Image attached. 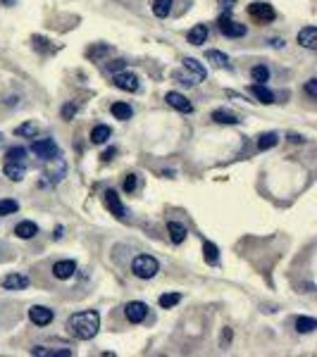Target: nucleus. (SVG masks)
<instances>
[{
	"instance_id": "f257e3e1",
	"label": "nucleus",
	"mask_w": 317,
	"mask_h": 357,
	"mask_svg": "<svg viewBox=\"0 0 317 357\" xmlns=\"http://www.w3.org/2000/svg\"><path fill=\"white\" fill-rule=\"evenodd\" d=\"M65 329H67L77 341H91L93 336L98 334V329H101V314L96 310L74 312V314L67 319Z\"/></svg>"
},
{
	"instance_id": "f03ea898",
	"label": "nucleus",
	"mask_w": 317,
	"mask_h": 357,
	"mask_svg": "<svg viewBox=\"0 0 317 357\" xmlns=\"http://www.w3.org/2000/svg\"><path fill=\"white\" fill-rule=\"evenodd\" d=\"M26 148H10L8 155H5V162H3V171L10 181H22L24 174H26Z\"/></svg>"
},
{
	"instance_id": "7ed1b4c3",
	"label": "nucleus",
	"mask_w": 317,
	"mask_h": 357,
	"mask_svg": "<svg viewBox=\"0 0 317 357\" xmlns=\"http://www.w3.org/2000/svg\"><path fill=\"white\" fill-rule=\"evenodd\" d=\"M132 272L139 279H153L155 274L160 272V262L153 255H139L132 262Z\"/></svg>"
},
{
	"instance_id": "20e7f679",
	"label": "nucleus",
	"mask_w": 317,
	"mask_h": 357,
	"mask_svg": "<svg viewBox=\"0 0 317 357\" xmlns=\"http://www.w3.org/2000/svg\"><path fill=\"white\" fill-rule=\"evenodd\" d=\"M217 29L222 31V36H229V39H241V36H246V26L239 22H234L229 12H222V17L217 19Z\"/></svg>"
},
{
	"instance_id": "39448f33",
	"label": "nucleus",
	"mask_w": 317,
	"mask_h": 357,
	"mask_svg": "<svg viewBox=\"0 0 317 357\" xmlns=\"http://www.w3.org/2000/svg\"><path fill=\"white\" fill-rule=\"evenodd\" d=\"M31 153L39 157V160H53V157L60 155V148L53 138H39L31 143Z\"/></svg>"
},
{
	"instance_id": "423d86ee",
	"label": "nucleus",
	"mask_w": 317,
	"mask_h": 357,
	"mask_svg": "<svg viewBox=\"0 0 317 357\" xmlns=\"http://www.w3.org/2000/svg\"><path fill=\"white\" fill-rule=\"evenodd\" d=\"M248 15L260 24H270V22H274L277 12H274V8L267 5V3H253V5L248 8Z\"/></svg>"
},
{
	"instance_id": "0eeeda50",
	"label": "nucleus",
	"mask_w": 317,
	"mask_h": 357,
	"mask_svg": "<svg viewBox=\"0 0 317 357\" xmlns=\"http://www.w3.org/2000/svg\"><path fill=\"white\" fill-rule=\"evenodd\" d=\"M112 81H115V86L119 88V91H126V93H136V91H139V86H141L136 74H132V72H124V69L117 72Z\"/></svg>"
},
{
	"instance_id": "6e6552de",
	"label": "nucleus",
	"mask_w": 317,
	"mask_h": 357,
	"mask_svg": "<svg viewBox=\"0 0 317 357\" xmlns=\"http://www.w3.org/2000/svg\"><path fill=\"white\" fill-rule=\"evenodd\" d=\"M165 100H167V105H170V108L177 110V112H184V115H191V112H194V105H191V100H188L186 95L177 93V91H170V93L165 95Z\"/></svg>"
},
{
	"instance_id": "1a4fd4ad",
	"label": "nucleus",
	"mask_w": 317,
	"mask_h": 357,
	"mask_svg": "<svg viewBox=\"0 0 317 357\" xmlns=\"http://www.w3.org/2000/svg\"><path fill=\"white\" fill-rule=\"evenodd\" d=\"M53 310L50 307H43V305H34L29 310V319H31V324H36V326H48L50 322H53Z\"/></svg>"
},
{
	"instance_id": "9d476101",
	"label": "nucleus",
	"mask_w": 317,
	"mask_h": 357,
	"mask_svg": "<svg viewBox=\"0 0 317 357\" xmlns=\"http://www.w3.org/2000/svg\"><path fill=\"white\" fill-rule=\"evenodd\" d=\"M124 314H126V319H129L132 324H141V322L146 319V314H148V305L134 300V303H129L126 307H124Z\"/></svg>"
},
{
	"instance_id": "9b49d317",
	"label": "nucleus",
	"mask_w": 317,
	"mask_h": 357,
	"mask_svg": "<svg viewBox=\"0 0 317 357\" xmlns=\"http://www.w3.org/2000/svg\"><path fill=\"white\" fill-rule=\"evenodd\" d=\"M105 207L110 210V215H115L117 219H124V205L122 200H119V195H117V191H105Z\"/></svg>"
},
{
	"instance_id": "f8f14e48",
	"label": "nucleus",
	"mask_w": 317,
	"mask_h": 357,
	"mask_svg": "<svg viewBox=\"0 0 317 357\" xmlns=\"http://www.w3.org/2000/svg\"><path fill=\"white\" fill-rule=\"evenodd\" d=\"M74 272H77V264L72 262V260H60V262L53 264L55 279H60V281L72 279V276H74Z\"/></svg>"
},
{
	"instance_id": "ddd939ff",
	"label": "nucleus",
	"mask_w": 317,
	"mask_h": 357,
	"mask_svg": "<svg viewBox=\"0 0 317 357\" xmlns=\"http://www.w3.org/2000/svg\"><path fill=\"white\" fill-rule=\"evenodd\" d=\"M26 286H29V276L26 274H8L3 279V288L5 291H22Z\"/></svg>"
},
{
	"instance_id": "4468645a",
	"label": "nucleus",
	"mask_w": 317,
	"mask_h": 357,
	"mask_svg": "<svg viewBox=\"0 0 317 357\" xmlns=\"http://www.w3.org/2000/svg\"><path fill=\"white\" fill-rule=\"evenodd\" d=\"M298 43L308 50H315L317 48V26H305L298 31Z\"/></svg>"
},
{
	"instance_id": "2eb2a0df",
	"label": "nucleus",
	"mask_w": 317,
	"mask_h": 357,
	"mask_svg": "<svg viewBox=\"0 0 317 357\" xmlns=\"http://www.w3.org/2000/svg\"><path fill=\"white\" fill-rule=\"evenodd\" d=\"M181 64H184V69H188L191 74H194L198 84H201V81H205L208 72H205V67H203L198 60H194V57H184V60H181Z\"/></svg>"
},
{
	"instance_id": "dca6fc26",
	"label": "nucleus",
	"mask_w": 317,
	"mask_h": 357,
	"mask_svg": "<svg viewBox=\"0 0 317 357\" xmlns=\"http://www.w3.org/2000/svg\"><path fill=\"white\" fill-rule=\"evenodd\" d=\"M31 355L34 357H72V350L65 348V350H53V348H43V345H36L31 348Z\"/></svg>"
},
{
	"instance_id": "f3484780",
	"label": "nucleus",
	"mask_w": 317,
	"mask_h": 357,
	"mask_svg": "<svg viewBox=\"0 0 317 357\" xmlns=\"http://www.w3.org/2000/svg\"><path fill=\"white\" fill-rule=\"evenodd\" d=\"M250 93L256 95L263 105H272V102H274V93H272L265 84H253V86H250Z\"/></svg>"
},
{
	"instance_id": "a211bd4d",
	"label": "nucleus",
	"mask_w": 317,
	"mask_h": 357,
	"mask_svg": "<svg viewBox=\"0 0 317 357\" xmlns=\"http://www.w3.org/2000/svg\"><path fill=\"white\" fill-rule=\"evenodd\" d=\"M186 39H188V43H191V46H203V43H205V39H208V26H205V24H196L194 29L188 31V36H186Z\"/></svg>"
},
{
	"instance_id": "6ab92c4d",
	"label": "nucleus",
	"mask_w": 317,
	"mask_h": 357,
	"mask_svg": "<svg viewBox=\"0 0 317 357\" xmlns=\"http://www.w3.org/2000/svg\"><path fill=\"white\" fill-rule=\"evenodd\" d=\"M167 231H170V238H172L174 245H179V243L186 241V226L184 224H179V222H170V224H167Z\"/></svg>"
},
{
	"instance_id": "aec40b11",
	"label": "nucleus",
	"mask_w": 317,
	"mask_h": 357,
	"mask_svg": "<svg viewBox=\"0 0 317 357\" xmlns=\"http://www.w3.org/2000/svg\"><path fill=\"white\" fill-rule=\"evenodd\" d=\"M15 233L19 236V238L26 241V238H34V236L39 233V226L34 224V222H19V224L15 226Z\"/></svg>"
},
{
	"instance_id": "412c9836",
	"label": "nucleus",
	"mask_w": 317,
	"mask_h": 357,
	"mask_svg": "<svg viewBox=\"0 0 317 357\" xmlns=\"http://www.w3.org/2000/svg\"><path fill=\"white\" fill-rule=\"evenodd\" d=\"M172 5H174V0H153V15L157 17V19L170 17Z\"/></svg>"
},
{
	"instance_id": "4be33fe9",
	"label": "nucleus",
	"mask_w": 317,
	"mask_h": 357,
	"mask_svg": "<svg viewBox=\"0 0 317 357\" xmlns=\"http://www.w3.org/2000/svg\"><path fill=\"white\" fill-rule=\"evenodd\" d=\"M205 60H208V62H212L215 67H225V69H229V67H232L229 57H227L225 53H219V50H208V53H205Z\"/></svg>"
},
{
	"instance_id": "5701e85b",
	"label": "nucleus",
	"mask_w": 317,
	"mask_h": 357,
	"mask_svg": "<svg viewBox=\"0 0 317 357\" xmlns=\"http://www.w3.org/2000/svg\"><path fill=\"white\" fill-rule=\"evenodd\" d=\"M110 136H112V129H110V126H105V124H98V126H96V129L91 131V140L96 143V146L105 143Z\"/></svg>"
},
{
	"instance_id": "b1692460",
	"label": "nucleus",
	"mask_w": 317,
	"mask_h": 357,
	"mask_svg": "<svg viewBox=\"0 0 317 357\" xmlns=\"http://www.w3.org/2000/svg\"><path fill=\"white\" fill-rule=\"evenodd\" d=\"M212 122H217V124H239V117L232 115V112H225V110H215Z\"/></svg>"
},
{
	"instance_id": "393cba45",
	"label": "nucleus",
	"mask_w": 317,
	"mask_h": 357,
	"mask_svg": "<svg viewBox=\"0 0 317 357\" xmlns=\"http://www.w3.org/2000/svg\"><path fill=\"white\" fill-rule=\"evenodd\" d=\"M203 253H205V260H208L210 264H217V262H219V250H217L215 243L203 241Z\"/></svg>"
},
{
	"instance_id": "a878e982",
	"label": "nucleus",
	"mask_w": 317,
	"mask_h": 357,
	"mask_svg": "<svg viewBox=\"0 0 317 357\" xmlns=\"http://www.w3.org/2000/svg\"><path fill=\"white\" fill-rule=\"evenodd\" d=\"M277 133H260L258 136V150H270L277 146Z\"/></svg>"
},
{
	"instance_id": "bb28decb",
	"label": "nucleus",
	"mask_w": 317,
	"mask_h": 357,
	"mask_svg": "<svg viewBox=\"0 0 317 357\" xmlns=\"http://www.w3.org/2000/svg\"><path fill=\"white\" fill-rule=\"evenodd\" d=\"M112 115L117 117V119H132V115H134V110L129 108V105H126V102H115V105H112Z\"/></svg>"
},
{
	"instance_id": "cd10ccee",
	"label": "nucleus",
	"mask_w": 317,
	"mask_h": 357,
	"mask_svg": "<svg viewBox=\"0 0 317 357\" xmlns=\"http://www.w3.org/2000/svg\"><path fill=\"white\" fill-rule=\"evenodd\" d=\"M296 329H298L301 334H310V331L317 329V322L312 317H298L296 319Z\"/></svg>"
},
{
	"instance_id": "c85d7f7f",
	"label": "nucleus",
	"mask_w": 317,
	"mask_h": 357,
	"mask_svg": "<svg viewBox=\"0 0 317 357\" xmlns=\"http://www.w3.org/2000/svg\"><path fill=\"white\" fill-rule=\"evenodd\" d=\"M181 303V293H165L160 295V307H165V310H170V307H174V305Z\"/></svg>"
},
{
	"instance_id": "c756f323",
	"label": "nucleus",
	"mask_w": 317,
	"mask_h": 357,
	"mask_svg": "<svg viewBox=\"0 0 317 357\" xmlns=\"http://www.w3.org/2000/svg\"><path fill=\"white\" fill-rule=\"evenodd\" d=\"M250 77H253V81H260V84H265V81L270 79V69H267L265 64H256V67L250 69Z\"/></svg>"
},
{
	"instance_id": "7c9ffc66",
	"label": "nucleus",
	"mask_w": 317,
	"mask_h": 357,
	"mask_svg": "<svg viewBox=\"0 0 317 357\" xmlns=\"http://www.w3.org/2000/svg\"><path fill=\"white\" fill-rule=\"evenodd\" d=\"M17 210H19V202H17V200H0V217L15 215Z\"/></svg>"
},
{
	"instance_id": "2f4dec72",
	"label": "nucleus",
	"mask_w": 317,
	"mask_h": 357,
	"mask_svg": "<svg viewBox=\"0 0 317 357\" xmlns=\"http://www.w3.org/2000/svg\"><path fill=\"white\" fill-rule=\"evenodd\" d=\"M17 136H26V138H34V136H36V133H39V126L36 124H22V126H17Z\"/></svg>"
},
{
	"instance_id": "473e14b6",
	"label": "nucleus",
	"mask_w": 317,
	"mask_h": 357,
	"mask_svg": "<svg viewBox=\"0 0 317 357\" xmlns=\"http://www.w3.org/2000/svg\"><path fill=\"white\" fill-rule=\"evenodd\" d=\"M136 184H139V181H136V174H126V178H124V191H126V193H134V191H136Z\"/></svg>"
},
{
	"instance_id": "72a5a7b5",
	"label": "nucleus",
	"mask_w": 317,
	"mask_h": 357,
	"mask_svg": "<svg viewBox=\"0 0 317 357\" xmlns=\"http://www.w3.org/2000/svg\"><path fill=\"white\" fill-rule=\"evenodd\" d=\"M60 115H62V119H72V117L77 115V105H72V102H67L65 108L60 110Z\"/></svg>"
},
{
	"instance_id": "f704fd0d",
	"label": "nucleus",
	"mask_w": 317,
	"mask_h": 357,
	"mask_svg": "<svg viewBox=\"0 0 317 357\" xmlns=\"http://www.w3.org/2000/svg\"><path fill=\"white\" fill-rule=\"evenodd\" d=\"M305 93H308L310 98H317V79H310L308 84H305Z\"/></svg>"
},
{
	"instance_id": "c9c22d12",
	"label": "nucleus",
	"mask_w": 317,
	"mask_h": 357,
	"mask_svg": "<svg viewBox=\"0 0 317 357\" xmlns=\"http://www.w3.org/2000/svg\"><path fill=\"white\" fill-rule=\"evenodd\" d=\"M110 48L108 46H101V48H93V50H88V57H93V60H101V55H105Z\"/></svg>"
},
{
	"instance_id": "e433bc0d",
	"label": "nucleus",
	"mask_w": 317,
	"mask_h": 357,
	"mask_svg": "<svg viewBox=\"0 0 317 357\" xmlns=\"http://www.w3.org/2000/svg\"><path fill=\"white\" fill-rule=\"evenodd\" d=\"M117 155V150H115V148H108V150H105V153H103V155H101V160H103V162H110V160H112V157H115Z\"/></svg>"
},
{
	"instance_id": "4c0bfd02",
	"label": "nucleus",
	"mask_w": 317,
	"mask_h": 357,
	"mask_svg": "<svg viewBox=\"0 0 317 357\" xmlns=\"http://www.w3.org/2000/svg\"><path fill=\"white\" fill-rule=\"evenodd\" d=\"M219 5H222V10H225V12H232L234 5H236V0H219Z\"/></svg>"
},
{
	"instance_id": "58836bf2",
	"label": "nucleus",
	"mask_w": 317,
	"mask_h": 357,
	"mask_svg": "<svg viewBox=\"0 0 317 357\" xmlns=\"http://www.w3.org/2000/svg\"><path fill=\"white\" fill-rule=\"evenodd\" d=\"M108 69H124V60H115V62H110Z\"/></svg>"
},
{
	"instance_id": "ea45409f",
	"label": "nucleus",
	"mask_w": 317,
	"mask_h": 357,
	"mask_svg": "<svg viewBox=\"0 0 317 357\" xmlns=\"http://www.w3.org/2000/svg\"><path fill=\"white\" fill-rule=\"evenodd\" d=\"M270 43H272V48H281V46H284V41H281V39H272Z\"/></svg>"
},
{
	"instance_id": "a19ab883",
	"label": "nucleus",
	"mask_w": 317,
	"mask_h": 357,
	"mask_svg": "<svg viewBox=\"0 0 317 357\" xmlns=\"http://www.w3.org/2000/svg\"><path fill=\"white\" fill-rule=\"evenodd\" d=\"M289 140H291V143H303V136H296V133H291V136H289Z\"/></svg>"
},
{
	"instance_id": "79ce46f5",
	"label": "nucleus",
	"mask_w": 317,
	"mask_h": 357,
	"mask_svg": "<svg viewBox=\"0 0 317 357\" xmlns=\"http://www.w3.org/2000/svg\"><path fill=\"white\" fill-rule=\"evenodd\" d=\"M55 238H57V241L62 238V226H57V229H55Z\"/></svg>"
},
{
	"instance_id": "37998d69",
	"label": "nucleus",
	"mask_w": 317,
	"mask_h": 357,
	"mask_svg": "<svg viewBox=\"0 0 317 357\" xmlns=\"http://www.w3.org/2000/svg\"><path fill=\"white\" fill-rule=\"evenodd\" d=\"M10 3H15V0H3V5H10Z\"/></svg>"
}]
</instances>
